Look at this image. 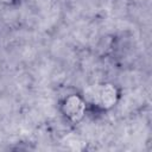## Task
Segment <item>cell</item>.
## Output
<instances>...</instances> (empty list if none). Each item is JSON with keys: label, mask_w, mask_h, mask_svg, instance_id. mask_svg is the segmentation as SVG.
<instances>
[{"label": "cell", "mask_w": 152, "mask_h": 152, "mask_svg": "<svg viewBox=\"0 0 152 152\" xmlns=\"http://www.w3.org/2000/svg\"><path fill=\"white\" fill-rule=\"evenodd\" d=\"M89 112L106 113L113 109L121 99V89L113 82H100L89 87L83 94Z\"/></svg>", "instance_id": "obj_1"}, {"label": "cell", "mask_w": 152, "mask_h": 152, "mask_svg": "<svg viewBox=\"0 0 152 152\" xmlns=\"http://www.w3.org/2000/svg\"><path fill=\"white\" fill-rule=\"evenodd\" d=\"M58 110L64 121L71 126L80 125L89 113L86 97L80 93L64 95L58 101Z\"/></svg>", "instance_id": "obj_2"}, {"label": "cell", "mask_w": 152, "mask_h": 152, "mask_svg": "<svg viewBox=\"0 0 152 152\" xmlns=\"http://www.w3.org/2000/svg\"><path fill=\"white\" fill-rule=\"evenodd\" d=\"M20 4V0H0V5L6 7H14Z\"/></svg>", "instance_id": "obj_3"}]
</instances>
